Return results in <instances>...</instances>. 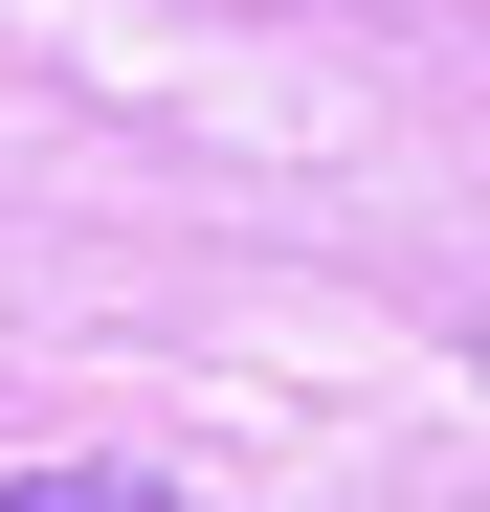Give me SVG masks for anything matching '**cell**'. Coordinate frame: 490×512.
Returning <instances> with one entry per match:
<instances>
[{"instance_id": "1", "label": "cell", "mask_w": 490, "mask_h": 512, "mask_svg": "<svg viewBox=\"0 0 490 512\" xmlns=\"http://www.w3.org/2000/svg\"><path fill=\"white\" fill-rule=\"evenodd\" d=\"M0 512H179L156 468H0Z\"/></svg>"}]
</instances>
